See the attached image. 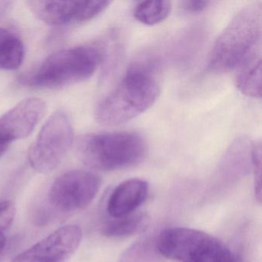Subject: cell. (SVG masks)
<instances>
[{"instance_id":"obj_1","label":"cell","mask_w":262,"mask_h":262,"mask_svg":"<svg viewBox=\"0 0 262 262\" xmlns=\"http://www.w3.org/2000/svg\"><path fill=\"white\" fill-rule=\"evenodd\" d=\"M262 9L258 3L250 4L236 14L217 38L208 60V69L215 73L239 70L260 54Z\"/></svg>"},{"instance_id":"obj_2","label":"cell","mask_w":262,"mask_h":262,"mask_svg":"<svg viewBox=\"0 0 262 262\" xmlns=\"http://www.w3.org/2000/svg\"><path fill=\"white\" fill-rule=\"evenodd\" d=\"M159 92L152 70L147 66L134 65L115 90L98 104L96 120L105 125L129 122L154 105Z\"/></svg>"},{"instance_id":"obj_3","label":"cell","mask_w":262,"mask_h":262,"mask_svg":"<svg viewBox=\"0 0 262 262\" xmlns=\"http://www.w3.org/2000/svg\"><path fill=\"white\" fill-rule=\"evenodd\" d=\"M105 56L98 47L82 46L56 52L38 68L20 78L24 85L59 89L83 82L93 76Z\"/></svg>"},{"instance_id":"obj_4","label":"cell","mask_w":262,"mask_h":262,"mask_svg":"<svg viewBox=\"0 0 262 262\" xmlns=\"http://www.w3.org/2000/svg\"><path fill=\"white\" fill-rule=\"evenodd\" d=\"M77 149L87 165L105 171L136 166L147 154L143 137L129 132L85 135L78 141Z\"/></svg>"},{"instance_id":"obj_5","label":"cell","mask_w":262,"mask_h":262,"mask_svg":"<svg viewBox=\"0 0 262 262\" xmlns=\"http://www.w3.org/2000/svg\"><path fill=\"white\" fill-rule=\"evenodd\" d=\"M161 255L179 262H237L220 239L193 228H170L157 237Z\"/></svg>"},{"instance_id":"obj_6","label":"cell","mask_w":262,"mask_h":262,"mask_svg":"<svg viewBox=\"0 0 262 262\" xmlns=\"http://www.w3.org/2000/svg\"><path fill=\"white\" fill-rule=\"evenodd\" d=\"M73 142V129L70 119L64 112H56L49 118L30 147V165L38 172H51L61 163Z\"/></svg>"},{"instance_id":"obj_7","label":"cell","mask_w":262,"mask_h":262,"mask_svg":"<svg viewBox=\"0 0 262 262\" xmlns=\"http://www.w3.org/2000/svg\"><path fill=\"white\" fill-rule=\"evenodd\" d=\"M100 186V178L94 173L72 170L55 180L49 191V201L58 211L76 212L86 208L93 202Z\"/></svg>"},{"instance_id":"obj_8","label":"cell","mask_w":262,"mask_h":262,"mask_svg":"<svg viewBox=\"0 0 262 262\" xmlns=\"http://www.w3.org/2000/svg\"><path fill=\"white\" fill-rule=\"evenodd\" d=\"M30 11L42 22L53 27H65L88 22L102 14L110 1H29Z\"/></svg>"},{"instance_id":"obj_9","label":"cell","mask_w":262,"mask_h":262,"mask_svg":"<svg viewBox=\"0 0 262 262\" xmlns=\"http://www.w3.org/2000/svg\"><path fill=\"white\" fill-rule=\"evenodd\" d=\"M77 225H66L20 253L11 262H61L77 249L82 240Z\"/></svg>"},{"instance_id":"obj_10","label":"cell","mask_w":262,"mask_h":262,"mask_svg":"<svg viewBox=\"0 0 262 262\" xmlns=\"http://www.w3.org/2000/svg\"><path fill=\"white\" fill-rule=\"evenodd\" d=\"M47 111L46 102L39 98H27L0 117V143L28 137Z\"/></svg>"},{"instance_id":"obj_11","label":"cell","mask_w":262,"mask_h":262,"mask_svg":"<svg viewBox=\"0 0 262 262\" xmlns=\"http://www.w3.org/2000/svg\"><path fill=\"white\" fill-rule=\"evenodd\" d=\"M148 192L146 181L140 179L124 181L112 192L107 203V211L113 219L129 215L145 202Z\"/></svg>"},{"instance_id":"obj_12","label":"cell","mask_w":262,"mask_h":262,"mask_svg":"<svg viewBox=\"0 0 262 262\" xmlns=\"http://www.w3.org/2000/svg\"><path fill=\"white\" fill-rule=\"evenodd\" d=\"M24 58L25 47L19 36L11 30L0 27V70H17Z\"/></svg>"},{"instance_id":"obj_13","label":"cell","mask_w":262,"mask_h":262,"mask_svg":"<svg viewBox=\"0 0 262 262\" xmlns=\"http://www.w3.org/2000/svg\"><path fill=\"white\" fill-rule=\"evenodd\" d=\"M236 85L241 93L252 98L261 96V59L260 54L250 59L238 70Z\"/></svg>"},{"instance_id":"obj_14","label":"cell","mask_w":262,"mask_h":262,"mask_svg":"<svg viewBox=\"0 0 262 262\" xmlns=\"http://www.w3.org/2000/svg\"><path fill=\"white\" fill-rule=\"evenodd\" d=\"M149 223L150 217L148 214L133 213L108 222L104 228V234L111 237H130L145 232Z\"/></svg>"},{"instance_id":"obj_15","label":"cell","mask_w":262,"mask_h":262,"mask_svg":"<svg viewBox=\"0 0 262 262\" xmlns=\"http://www.w3.org/2000/svg\"><path fill=\"white\" fill-rule=\"evenodd\" d=\"M171 10V3L169 1H144L136 6L134 16L144 25L154 26L165 20Z\"/></svg>"},{"instance_id":"obj_16","label":"cell","mask_w":262,"mask_h":262,"mask_svg":"<svg viewBox=\"0 0 262 262\" xmlns=\"http://www.w3.org/2000/svg\"><path fill=\"white\" fill-rule=\"evenodd\" d=\"M161 256L158 250L157 237L148 236L126 249L120 262H157Z\"/></svg>"},{"instance_id":"obj_17","label":"cell","mask_w":262,"mask_h":262,"mask_svg":"<svg viewBox=\"0 0 262 262\" xmlns=\"http://www.w3.org/2000/svg\"><path fill=\"white\" fill-rule=\"evenodd\" d=\"M16 210L11 201L0 202V254H2L7 245V234L13 225Z\"/></svg>"},{"instance_id":"obj_18","label":"cell","mask_w":262,"mask_h":262,"mask_svg":"<svg viewBox=\"0 0 262 262\" xmlns=\"http://www.w3.org/2000/svg\"><path fill=\"white\" fill-rule=\"evenodd\" d=\"M251 158L253 171H254L256 198L260 202V199H261V145L260 142L254 144V146H252Z\"/></svg>"},{"instance_id":"obj_19","label":"cell","mask_w":262,"mask_h":262,"mask_svg":"<svg viewBox=\"0 0 262 262\" xmlns=\"http://www.w3.org/2000/svg\"><path fill=\"white\" fill-rule=\"evenodd\" d=\"M210 1H184L182 3V8L187 13H201L206 10L209 7Z\"/></svg>"},{"instance_id":"obj_20","label":"cell","mask_w":262,"mask_h":262,"mask_svg":"<svg viewBox=\"0 0 262 262\" xmlns=\"http://www.w3.org/2000/svg\"><path fill=\"white\" fill-rule=\"evenodd\" d=\"M13 7V2L10 1H0V21L6 17Z\"/></svg>"},{"instance_id":"obj_21","label":"cell","mask_w":262,"mask_h":262,"mask_svg":"<svg viewBox=\"0 0 262 262\" xmlns=\"http://www.w3.org/2000/svg\"><path fill=\"white\" fill-rule=\"evenodd\" d=\"M9 144L0 143V157L5 154L6 151L8 149Z\"/></svg>"}]
</instances>
